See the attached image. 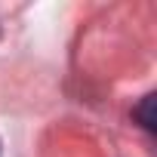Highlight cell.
Masks as SVG:
<instances>
[{
    "instance_id": "obj_1",
    "label": "cell",
    "mask_w": 157,
    "mask_h": 157,
    "mask_svg": "<svg viewBox=\"0 0 157 157\" xmlns=\"http://www.w3.org/2000/svg\"><path fill=\"white\" fill-rule=\"evenodd\" d=\"M132 117H136L148 132H157V96H154V93H148V96L136 105Z\"/></svg>"
}]
</instances>
